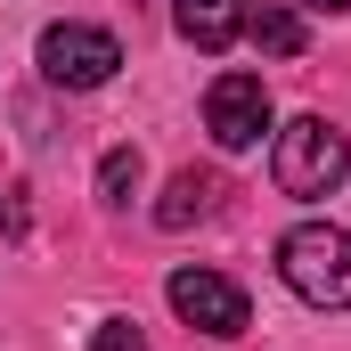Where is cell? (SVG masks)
Instances as JSON below:
<instances>
[{
  "mask_svg": "<svg viewBox=\"0 0 351 351\" xmlns=\"http://www.w3.org/2000/svg\"><path fill=\"white\" fill-rule=\"evenodd\" d=\"M278 278L311 302V311H351V237L335 221H302L278 237Z\"/></svg>",
  "mask_w": 351,
  "mask_h": 351,
  "instance_id": "cell-1",
  "label": "cell"
},
{
  "mask_svg": "<svg viewBox=\"0 0 351 351\" xmlns=\"http://www.w3.org/2000/svg\"><path fill=\"white\" fill-rule=\"evenodd\" d=\"M269 172H278V188H286V196H335V188H343V172H351V147H343V131H335L327 114H294V123L278 131Z\"/></svg>",
  "mask_w": 351,
  "mask_h": 351,
  "instance_id": "cell-2",
  "label": "cell"
},
{
  "mask_svg": "<svg viewBox=\"0 0 351 351\" xmlns=\"http://www.w3.org/2000/svg\"><path fill=\"white\" fill-rule=\"evenodd\" d=\"M33 58H41V74H49L58 90H98V82H114L123 41H114L106 25H49Z\"/></svg>",
  "mask_w": 351,
  "mask_h": 351,
  "instance_id": "cell-3",
  "label": "cell"
},
{
  "mask_svg": "<svg viewBox=\"0 0 351 351\" xmlns=\"http://www.w3.org/2000/svg\"><path fill=\"white\" fill-rule=\"evenodd\" d=\"M164 294H172V311L188 319V327H204V335H221V343L254 327L245 286H237V278H221V269H172V286H164Z\"/></svg>",
  "mask_w": 351,
  "mask_h": 351,
  "instance_id": "cell-4",
  "label": "cell"
},
{
  "mask_svg": "<svg viewBox=\"0 0 351 351\" xmlns=\"http://www.w3.org/2000/svg\"><path fill=\"white\" fill-rule=\"evenodd\" d=\"M204 131H213V147H229V156L262 147V131H269L262 74H213V90H204Z\"/></svg>",
  "mask_w": 351,
  "mask_h": 351,
  "instance_id": "cell-5",
  "label": "cell"
},
{
  "mask_svg": "<svg viewBox=\"0 0 351 351\" xmlns=\"http://www.w3.org/2000/svg\"><path fill=\"white\" fill-rule=\"evenodd\" d=\"M172 16H180V41H196L204 58H221V49L245 33L254 0H172Z\"/></svg>",
  "mask_w": 351,
  "mask_h": 351,
  "instance_id": "cell-6",
  "label": "cell"
},
{
  "mask_svg": "<svg viewBox=\"0 0 351 351\" xmlns=\"http://www.w3.org/2000/svg\"><path fill=\"white\" fill-rule=\"evenodd\" d=\"M213 204H221V180L213 172H172L164 204H156V229H196V221H213Z\"/></svg>",
  "mask_w": 351,
  "mask_h": 351,
  "instance_id": "cell-7",
  "label": "cell"
},
{
  "mask_svg": "<svg viewBox=\"0 0 351 351\" xmlns=\"http://www.w3.org/2000/svg\"><path fill=\"white\" fill-rule=\"evenodd\" d=\"M245 33L262 41L269 58H302V41H311V33H302V16H294V8H278V0H262V8L245 16Z\"/></svg>",
  "mask_w": 351,
  "mask_h": 351,
  "instance_id": "cell-8",
  "label": "cell"
},
{
  "mask_svg": "<svg viewBox=\"0 0 351 351\" xmlns=\"http://www.w3.org/2000/svg\"><path fill=\"white\" fill-rule=\"evenodd\" d=\"M98 196L106 204H131L139 196V147H106L98 156Z\"/></svg>",
  "mask_w": 351,
  "mask_h": 351,
  "instance_id": "cell-9",
  "label": "cell"
},
{
  "mask_svg": "<svg viewBox=\"0 0 351 351\" xmlns=\"http://www.w3.org/2000/svg\"><path fill=\"white\" fill-rule=\"evenodd\" d=\"M90 351H147V335H139V319H98Z\"/></svg>",
  "mask_w": 351,
  "mask_h": 351,
  "instance_id": "cell-10",
  "label": "cell"
},
{
  "mask_svg": "<svg viewBox=\"0 0 351 351\" xmlns=\"http://www.w3.org/2000/svg\"><path fill=\"white\" fill-rule=\"evenodd\" d=\"M311 8H351V0H311Z\"/></svg>",
  "mask_w": 351,
  "mask_h": 351,
  "instance_id": "cell-11",
  "label": "cell"
}]
</instances>
